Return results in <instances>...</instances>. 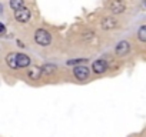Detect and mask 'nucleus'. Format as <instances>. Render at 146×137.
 <instances>
[{
  "mask_svg": "<svg viewBox=\"0 0 146 137\" xmlns=\"http://www.w3.org/2000/svg\"><path fill=\"white\" fill-rule=\"evenodd\" d=\"M35 40H36V43H37L39 46L46 47V46L50 44V41H52V36H50V33H49L47 30H44V29H39V30H36V33H35Z\"/></svg>",
  "mask_w": 146,
  "mask_h": 137,
  "instance_id": "1",
  "label": "nucleus"
},
{
  "mask_svg": "<svg viewBox=\"0 0 146 137\" xmlns=\"http://www.w3.org/2000/svg\"><path fill=\"white\" fill-rule=\"evenodd\" d=\"M108 7H109V10H110L113 14H120V13H123L125 9H126V6H125V3L122 2V0H110Z\"/></svg>",
  "mask_w": 146,
  "mask_h": 137,
  "instance_id": "2",
  "label": "nucleus"
},
{
  "mask_svg": "<svg viewBox=\"0 0 146 137\" xmlns=\"http://www.w3.org/2000/svg\"><path fill=\"white\" fill-rule=\"evenodd\" d=\"M15 17H16V20H17L19 23H26V22H29V19H30V10L23 6V7L15 10Z\"/></svg>",
  "mask_w": 146,
  "mask_h": 137,
  "instance_id": "3",
  "label": "nucleus"
},
{
  "mask_svg": "<svg viewBox=\"0 0 146 137\" xmlns=\"http://www.w3.org/2000/svg\"><path fill=\"white\" fill-rule=\"evenodd\" d=\"M73 74L78 80H86L89 77V68L86 66H76L73 68Z\"/></svg>",
  "mask_w": 146,
  "mask_h": 137,
  "instance_id": "4",
  "label": "nucleus"
},
{
  "mask_svg": "<svg viewBox=\"0 0 146 137\" xmlns=\"http://www.w3.org/2000/svg\"><path fill=\"white\" fill-rule=\"evenodd\" d=\"M108 61L106 60H103V59H99V60H96V61H93V64H92V70L95 72V73H98V74H102V73H105L106 70H108Z\"/></svg>",
  "mask_w": 146,
  "mask_h": 137,
  "instance_id": "5",
  "label": "nucleus"
},
{
  "mask_svg": "<svg viewBox=\"0 0 146 137\" xmlns=\"http://www.w3.org/2000/svg\"><path fill=\"white\" fill-rule=\"evenodd\" d=\"M129 50H130V44H129V41H126V40L119 41L117 46H116V49H115V51H116L117 56H125V54L129 53Z\"/></svg>",
  "mask_w": 146,
  "mask_h": 137,
  "instance_id": "6",
  "label": "nucleus"
},
{
  "mask_svg": "<svg viewBox=\"0 0 146 137\" xmlns=\"http://www.w3.org/2000/svg\"><path fill=\"white\" fill-rule=\"evenodd\" d=\"M116 26H117V20L113 17H105L102 20V29H105V30H112Z\"/></svg>",
  "mask_w": 146,
  "mask_h": 137,
  "instance_id": "7",
  "label": "nucleus"
},
{
  "mask_svg": "<svg viewBox=\"0 0 146 137\" xmlns=\"http://www.w3.org/2000/svg\"><path fill=\"white\" fill-rule=\"evenodd\" d=\"M29 64H30V57L23 53H17V67L26 68L29 67Z\"/></svg>",
  "mask_w": 146,
  "mask_h": 137,
  "instance_id": "8",
  "label": "nucleus"
},
{
  "mask_svg": "<svg viewBox=\"0 0 146 137\" xmlns=\"http://www.w3.org/2000/svg\"><path fill=\"white\" fill-rule=\"evenodd\" d=\"M6 63L10 68H19L17 67V53H15V51L9 53L6 56Z\"/></svg>",
  "mask_w": 146,
  "mask_h": 137,
  "instance_id": "9",
  "label": "nucleus"
},
{
  "mask_svg": "<svg viewBox=\"0 0 146 137\" xmlns=\"http://www.w3.org/2000/svg\"><path fill=\"white\" fill-rule=\"evenodd\" d=\"M27 76H29L32 80H39V79L42 77V68L33 66L32 68H29V70H27Z\"/></svg>",
  "mask_w": 146,
  "mask_h": 137,
  "instance_id": "10",
  "label": "nucleus"
},
{
  "mask_svg": "<svg viewBox=\"0 0 146 137\" xmlns=\"http://www.w3.org/2000/svg\"><path fill=\"white\" fill-rule=\"evenodd\" d=\"M57 72V67L54 64H44L42 67V76H50V74H54Z\"/></svg>",
  "mask_w": 146,
  "mask_h": 137,
  "instance_id": "11",
  "label": "nucleus"
},
{
  "mask_svg": "<svg viewBox=\"0 0 146 137\" xmlns=\"http://www.w3.org/2000/svg\"><path fill=\"white\" fill-rule=\"evenodd\" d=\"M25 6V0H10V7L13 10H17Z\"/></svg>",
  "mask_w": 146,
  "mask_h": 137,
  "instance_id": "12",
  "label": "nucleus"
},
{
  "mask_svg": "<svg viewBox=\"0 0 146 137\" xmlns=\"http://www.w3.org/2000/svg\"><path fill=\"white\" fill-rule=\"evenodd\" d=\"M137 39L143 43H146V26H142L137 32Z\"/></svg>",
  "mask_w": 146,
  "mask_h": 137,
  "instance_id": "13",
  "label": "nucleus"
},
{
  "mask_svg": "<svg viewBox=\"0 0 146 137\" xmlns=\"http://www.w3.org/2000/svg\"><path fill=\"white\" fill-rule=\"evenodd\" d=\"M88 59H75V60H69L67 66H73V64H79V63H86Z\"/></svg>",
  "mask_w": 146,
  "mask_h": 137,
  "instance_id": "14",
  "label": "nucleus"
},
{
  "mask_svg": "<svg viewBox=\"0 0 146 137\" xmlns=\"http://www.w3.org/2000/svg\"><path fill=\"white\" fill-rule=\"evenodd\" d=\"M5 30H6V29H5L3 23H0V34H3V33H5Z\"/></svg>",
  "mask_w": 146,
  "mask_h": 137,
  "instance_id": "15",
  "label": "nucleus"
},
{
  "mask_svg": "<svg viewBox=\"0 0 146 137\" xmlns=\"http://www.w3.org/2000/svg\"><path fill=\"white\" fill-rule=\"evenodd\" d=\"M2 12H3V6H2V5H0V13H2Z\"/></svg>",
  "mask_w": 146,
  "mask_h": 137,
  "instance_id": "16",
  "label": "nucleus"
},
{
  "mask_svg": "<svg viewBox=\"0 0 146 137\" xmlns=\"http://www.w3.org/2000/svg\"><path fill=\"white\" fill-rule=\"evenodd\" d=\"M145 6H146V0H145Z\"/></svg>",
  "mask_w": 146,
  "mask_h": 137,
  "instance_id": "17",
  "label": "nucleus"
}]
</instances>
